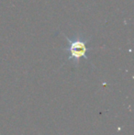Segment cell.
<instances>
[{"label":"cell","mask_w":134,"mask_h":135,"mask_svg":"<svg viewBox=\"0 0 134 135\" xmlns=\"http://www.w3.org/2000/svg\"><path fill=\"white\" fill-rule=\"evenodd\" d=\"M64 37L66 38L68 41V47L65 49V51L69 52L70 54L68 60L73 61V62L77 64L81 58L87 59V57H86V52H87L86 43L88 42V40L77 38V39H75L72 41V40L68 39L65 35Z\"/></svg>","instance_id":"1"}]
</instances>
